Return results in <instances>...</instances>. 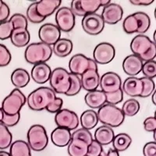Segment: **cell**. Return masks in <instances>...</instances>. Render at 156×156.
<instances>
[{"label":"cell","instance_id":"25","mask_svg":"<svg viewBox=\"0 0 156 156\" xmlns=\"http://www.w3.org/2000/svg\"><path fill=\"white\" fill-rule=\"evenodd\" d=\"M30 35L27 28L13 29L10 36L12 44L17 48H22L27 45L30 41Z\"/></svg>","mask_w":156,"mask_h":156},{"label":"cell","instance_id":"29","mask_svg":"<svg viewBox=\"0 0 156 156\" xmlns=\"http://www.w3.org/2000/svg\"><path fill=\"white\" fill-rule=\"evenodd\" d=\"M80 124L82 128L87 130L93 129L96 126L98 122L97 112L93 109L86 110L80 115Z\"/></svg>","mask_w":156,"mask_h":156},{"label":"cell","instance_id":"53","mask_svg":"<svg viewBox=\"0 0 156 156\" xmlns=\"http://www.w3.org/2000/svg\"><path fill=\"white\" fill-rule=\"evenodd\" d=\"M0 156H10V154L7 151H0Z\"/></svg>","mask_w":156,"mask_h":156},{"label":"cell","instance_id":"49","mask_svg":"<svg viewBox=\"0 0 156 156\" xmlns=\"http://www.w3.org/2000/svg\"><path fill=\"white\" fill-rule=\"evenodd\" d=\"M144 128L147 132H154L156 129V119L154 116L147 117L144 122Z\"/></svg>","mask_w":156,"mask_h":156},{"label":"cell","instance_id":"47","mask_svg":"<svg viewBox=\"0 0 156 156\" xmlns=\"http://www.w3.org/2000/svg\"><path fill=\"white\" fill-rule=\"evenodd\" d=\"M62 105H63V100L60 98H55L48 105L46 110L50 113H57L58 111L62 109Z\"/></svg>","mask_w":156,"mask_h":156},{"label":"cell","instance_id":"26","mask_svg":"<svg viewBox=\"0 0 156 156\" xmlns=\"http://www.w3.org/2000/svg\"><path fill=\"white\" fill-rule=\"evenodd\" d=\"M94 136V140L98 142L101 146H103L111 144L113 140L115 134L112 128L103 125L96 129Z\"/></svg>","mask_w":156,"mask_h":156},{"label":"cell","instance_id":"42","mask_svg":"<svg viewBox=\"0 0 156 156\" xmlns=\"http://www.w3.org/2000/svg\"><path fill=\"white\" fill-rule=\"evenodd\" d=\"M12 56L10 51L4 44H0V67L8 66L11 62Z\"/></svg>","mask_w":156,"mask_h":156},{"label":"cell","instance_id":"9","mask_svg":"<svg viewBox=\"0 0 156 156\" xmlns=\"http://www.w3.org/2000/svg\"><path fill=\"white\" fill-rule=\"evenodd\" d=\"M101 6V0H73L69 9L74 16H84L90 13H95Z\"/></svg>","mask_w":156,"mask_h":156},{"label":"cell","instance_id":"32","mask_svg":"<svg viewBox=\"0 0 156 156\" xmlns=\"http://www.w3.org/2000/svg\"><path fill=\"white\" fill-rule=\"evenodd\" d=\"M133 15L138 22V29L136 33L139 34H145L151 26V19L149 16L143 12H134Z\"/></svg>","mask_w":156,"mask_h":156},{"label":"cell","instance_id":"8","mask_svg":"<svg viewBox=\"0 0 156 156\" xmlns=\"http://www.w3.org/2000/svg\"><path fill=\"white\" fill-rule=\"evenodd\" d=\"M69 69L70 73L80 76L89 69L98 70V64L94 59L87 58L83 54H76L69 60Z\"/></svg>","mask_w":156,"mask_h":156},{"label":"cell","instance_id":"15","mask_svg":"<svg viewBox=\"0 0 156 156\" xmlns=\"http://www.w3.org/2000/svg\"><path fill=\"white\" fill-rule=\"evenodd\" d=\"M38 37L41 42L51 46L60 39L61 31L55 24L44 23L39 29Z\"/></svg>","mask_w":156,"mask_h":156},{"label":"cell","instance_id":"1","mask_svg":"<svg viewBox=\"0 0 156 156\" xmlns=\"http://www.w3.org/2000/svg\"><path fill=\"white\" fill-rule=\"evenodd\" d=\"M130 49L133 55H136L142 61L154 60L156 56L155 42L144 34H137L130 43Z\"/></svg>","mask_w":156,"mask_h":156},{"label":"cell","instance_id":"12","mask_svg":"<svg viewBox=\"0 0 156 156\" xmlns=\"http://www.w3.org/2000/svg\"><path fill=\"white\" fill-rule=\"evenodd\" d=\"M55 122L58 127L73 130L77 128L79 125V118L73 111L67 108H62L55 114Z\"/></svg>","mask_w":156,"mask_h":156},{"label":"cell","instance_id":"20","mask_svg":"<svg viewBox=\"0 0 156 156\" xmlns=\"http://www.w3.org/2000/svg\"><path fill=\"white\" fill-rule=\"evenodd\" d=\"M61 3V0H41L36 2V10L39 16L46 18L53 14Z\"/></svg>","mask_w":156,"mask_h":156},{"label":"cell","instance_id":"34","mask_svg":"<svg viewBox=\"0 0 156 156\" xmlns=\"http://www.w3.org/2000/svg\"><path fill=\"white\" fill-rule=\"evenodd\" d=\"M140 103L134 98H130L123 103L122 107V112L125 116H133L140 110Z\"/></svg>","mask_w":156,"mask_h":156},{"label":"cell","instance_id":"4","mask_svg":"<svg viewBox=\"0 0 156 156\" xmlns=\"http://www.w3.org/2000/svg\"><path fill=\"white\" fill-rule=\"evenodd\" d=\"M97 115L98 122L111 128L119 126L125 119L121 108L107 103L98 108Z\"/></svg>","mask_w":156,"mask_h":156},{"label":"cell","instance_id":"2","mask_svg":"<svg viewBox=\"0 0 156 156\" xmlns=\"http://www.w3.org/2000/svg\"><path fill=\"white\" fill-rule=\"evenodd\" d=\"M56 96L51 87H41L30 93L27 98L29 108L34 111L46 109L48 105L55 99Z\"/></svg>","mask_w":156,"mask_h":156},{"label":"cell","instance_id":"13","mask_svg":"<svg viewBox=\"0 0 156 156\" xmlns=\"http://www.w3.org/2000/svg\"><path fill=\"white\" fill-rule=\"evenodd\" d=\"M115 55V50L112 44L102 42L97 44L93 51V57L96 63L108 64L112 61Z\"/></svg>","mask_w":156,"mask_h":156},{"label":"cell","instance_id":"27","mask_svg":"<svg viewBox=\"0 0 156 156\" xmlns=\"http://www.w3.org/2000/svg\"><path fill=\"white\" fill-rule=\"evenodd\" d=\"M30 80V76L28 72L22 68L16 69L11 74V82L18 89L26 87Z\"/></svg>","mask_w":156,"mask_h":156},{"label":"cell","instance_id":"45","mask_svg":"<svg viewBox=\"0 0 156 156\" xmlns=\"http://www.w3.org/2000/svg\"><path fill=\"white\" fill-rule=\"evenodd\" d=\"M20 119V113L16 114L13 115H9L3 114V117L2 119V123L7 127H12L14 126L19 122Z\"/></svg>","mask_w":156,"mask_h":156},{"label":"cell","instance_id":"7","mask_svg":"<svg viewBox=\"0 0 156 156\" xmlns=\"http://www.w3.org/2000/svg\"><path fill=\"white\" fill-rule=\"evenodd\" d=\"M49 82L54 92L66 94L70 87V73L64 68H56L51 71Z\"/></svg>","mask_w":156,"mask_h":156},{"label":"cell","instance_id":"33","mask_svg":"<svg viewBox=\"0 0 156 156\" xmlns=\"http://www.w3.org/2000/svg\"><path fill=\"white\" fill-rule=\"evenodd\" d=\"M12 135L9 128L0 122V150H5L11 145Z\"/></svg>","mask_w":156,"mask_h":156},{"label":"cell","instance_id":"44","mask_svg":"<svg viewBox=\"0 0 156 156\" xmlns=\"http://www.w3.org/2000/svg\"><path fill=\"white\" fill-rule=\"evenodd\" d=\"M71 137H78V138H80L82 140H85L89 144L94 140L92 134L90 133V132L89 130H87V129H83V128H80V129H78L76 130H75L72 133V135H71Z\"/></svg>","mask_w":156,"mask_h":156},{"label":"cell","instance_id":"54","mask_svg":"<svg viewBox=\"0 0 156 156\" xmlns=\"http://www.w3.org/2000/svg\"><path fill=\"white\" fill-rule=\"evenodd\" d=\"M151 98H152V102L154 105H156V102H155V92H153L152 93V96H151Z\"/></svg>","mask_w":156,"mask_h":156},{"label":"cell","instance_id":"5","mask_svg":"<svg viewBox=\"0 0 156 156\" xmlns=\"http://www.w3.org/2000/svg\"><path fill=\"white\" fill-rule=\"evenodd\" d=\"M26 101L27 98L21 90L18 88H15L11 91L9 95L4 98L1 108L5 115H16L20 113Z\"/></svg>","mask_w":156,"mask_h":156},{"label":"cell","instance_id":"39","mask_svg":"<svg viewBox=\"0 0 156 156\" xmlns=\"http://www.w3.org/2000/svg\"><path fill=\"white\" fill-rule=\"evenodd\" d=\"M141 72L144 77L153 79L156 76V62L154 60L147 61L143 63Z\"/></svg>","mask_w":156,"mask_h":156},{"label":"cell","instance_id":"18","mask_svg":"<svg viewBox=\"0 0 156 156\" xmlns=\"http://www.w3.org/2000/svg\"><path fill=\"white\" fill-rule=\"evenodd\" d=\"M80 76L82 87L87 92L97 90L99 87L100 76L96 69H87Z\"/></svg>","mask_w":156,"mask_h":156},{"label":"cell","instance_id":"31","mask_svg":"<svg viewBox=\"0 0 156 156\" xmlns=\"http://www.w3.org/2000/svg\"><path fill=\"white\" fill-rule=\"evenodd\" d=\"M112 143L113 148L119 153L121 151H126L130 146L132 143V139L127 133H121L114 136Z\"/></svg>","mask_w":156,"mask_h":156},{"label":"cell","instance_id":"56","mask_svg":"<svg viewBox=\"0 0 156 156\" xmlns=\"http://www.w3.org/2000/svg\"><path fill=\"white\" fill-rule=\"evenodd\" d=\"M4 3V2L3 1H2V0H0V8L2 7V4Z\"/></svg>","mask_w":156,"mask_h":156},{"label":"cell","instance_id":"46","mask_svg":"<svg viewBox=\"0 0 156 156\" xmlns=\"http://www.w3.org/2000/svg\"><path fill=\"white\" fill-rule=\"evenodd\" d=\"M102 150V146L95 140H93L92 142L89 144L86 156H100Z\"/></svg>","mask_w":156,"mask_h":156},{"label":"cell","instance_id":"23","mask_svg":"<svg viewBox=\"0 0 156 156\" xmlns=\"http://www.w3.org/2000/svg\"><path fill=\"white\" fill-rule=\"evenodd\" d=\"M67 146L69 156H86L89 144L78 137H71L70 142Z\"/></svg>","mask_w":156,"mask_h":156},{"label":"cell","instance_id":"30","mask_svg":"<svg viewBox=\"0 0 156 156\" xmlns=\"http://www.w3.org/2000/svg\"><path fill=\"white\" fill-rule=\"evenodd\" d=\"M10 156H31V151L28 144L24 140H17L12 142L9 146Z\"/></svg>","mask_w":156,"mask_h":156},{"label":"cell","instance_id":"40","mask_svg":"<svg viewBox=\"0 0 156 156\" xmlns=\"http://www.w3.org/2000/svg\"><path fill=\"white\" fill-rule=\"evenodd\" d=\"M12 23L14 29L16 28H27V20L26 16L20 13H15L9 20Z\"/></svg>","mask_w":156,"mask_h":156},{"label":"cell","instance_id":"50","mask_svg":"<svg viewBox=\"0 0 156 156\" xmlns=\"http://www.w3.org/2000/svg\"><path fill=\"white\" fill-rule=\"evenodd\" d=\"M9 13H10V10H9V6L7 4L4 2L2 7L0 8V23L8 20Z\"/></svg>","mask_w":156,"mask_h":156},{"label":"cell","instance_id":"22","mask_svg":"<svg viewBox=\"0 0 156 156\" xmlns=\"http://www.w3.org/2000/svg\"><path fill=\"white\" fill-rule=\"evenodd\" d=\"M70 130L62 127H57L51 133V140L56 147H63L69 144L71 140Z\"/></svg>","mask_w":156,"mask_h":156},{"label":"cell","instance_id":"28","mask_svg":"<svg viewBox=\"0 0 156 156\" xmlns=\"http://www.w3.org/2000/svg\"><path fill=\"white\" fill-rule=\"evenodd\" d=\"M52 52L58 57H66L73 50V42L67 38H60L52 47Z\"/></svg>","mask_w":156,"mask_h":156},{"label":"cell","instance_id":"19","mask_svg":"<svg viewBox=\"0 0 156 156\" xmlns=\"http://www.w3.org/2000/svg\"><path fill=\"white\" fill-rule=\"evenodd\" d=\"M143 61L135 55H129L122 62L123 71L129 76H135L141 72Z\"/></svg>","mask_w":156,"mask_h":156},{"label":"cell","instance_id":"35","mask_svg":"<svg viewBox=\"0 0 156 156\" xmlns=\"http://www.w3.org/2000/svg\"><path fill=\"white\" fill-rule=\"evenodd\" d=\"M122 28L127 34L136 33L138 29V22L134 15L130 14L126 16L122 23Z\"/></svg>","mask_w":156,"mask_h":156},{"label":"cell","instance_id":"17","mask_svg":"<svg viewBox=\"0 0 156 156\" xmlns=\"http://www.w3.org/2000/svg\"><path fill=\"white\" fill-rule=\"evenodd\" d=\"M121 89L129 97H140L143 91V83L140 78L129 76L123 82Z\"/></svg>","mask_w":156,"mask_h":156},{"label":"cell","instance_id":"37","mask_svg":"<svg viewBox=\"0 0 156 156\" xmlns=\"http://www.w3.org/2000/svg\"><path fill=\"white\" fill-rule=\"evenodd\" d=\"M143 83V91L141 93L140 98H147L152 94L154 91L155 84L153 79H150L147 77L140 78Z\"/></svg>","mask_w":156,"mask_h":156},{"label":"cell","instance_id":"10","mask_svg":"<svg viewBox=\"0 0 156 156\" xmlns=\"http://www.w3.org/2000/svg\"><path fill=\"white\" fill-rule=\"evenodd\" d=\"M56 26L60 31L69 32L75 27V16L69 7L58 8L55 14Z\"/></svg>","mask_w":156,"mask_h":156},{"label":"cell","instance_id":"11","mask_svg":"<svg viewBox=\"0 0 156 156\" xmlns=\"http://www.w3.org/2000/svg\"><path fill=\"white\" fill-rule=\"evenodd\" d=\"M81 25L83 30L90 35L99 34L105 27V23L101 15L98 13L85 15L82 20Z\"/></svg>","mask_w":156,"mask_h":156},{"label":"cell","instance_id":"6","mask_svg":"<svg viewBox=\"0 0 156 156\" xmlns=\"http://www.w3.org/2000/svg\"><path fill=\"white\" fill-rule=\"evenodd\" d=\"M27 144L34 151H41L48 144V136L45 128L41 125L35 124L27 131Z\"/></svg>","mask_w":156,"mask_h":156},{"label":"cell","instance_id":"24","mask_svg":"<svg viewBox=\"0 0 156 156\" xmlns=\"http://www.w3.org/2000/svg\"><path fill=\"white\" fill-rule=\"evenodd\" d=\"M85 103L87 106L93 108H99L106 104V96L101 90H95L89 91L84 97Z\"/></svg>","mask_w":156,"mask_h":156},{"label":"cell","instance_id":"21","mask_svg":"<svg viewBox=\"0 0 156 156\" xmlns=\"http://www.w3.org/2000/svg\"><path fill=\"white\" fill-rule=\"evenodd\" d=\"M51 73V68L46 63L36 64L31 69V78L35 83L43 84L49 80Z\"/></svg>","mask_w":156,"mask_h":156},{"label":"cell","instance_id":"43","mask_svg":"<svg viewBox=\"0 0 156 156\" xmlns=\"http://www.w3.org/2000/svg\"><path fill=\"white\" fill-rule=\"evenodd\" d=\"M105 96H106L107 104L115 105L122 101V99H123V92H122V89H119V90H117L115 92L105 94Z\"/></svg>","mask_w":156,"mask_h":156},{"label":"cell","instance_id":"38","mask_svg":"<svg viewBox=\"0 0 156 156\" xmlns=\"http://www.w3.org/2000/svg\"><path fill=\"white\" fill-rule=\"evenodd\" d=\"M27 19L33 23H40L45 20V18L41 17L36 10V2H33L29 5L27 9Z\"/></svg>","mask_w":156,"mask_h":156},{"label":"cell","instance_id":"55","mask_svg":"<svg viewBox=\"0 0 156 156\" xmlns=\"http://www.w3.org/2000/svg\"><path fill=\"white\" fill-rule=\"evenodd\" d=\"M3 112H2V108H0V122H2V117H3Z\"/></svg>","mask_w":156,"mask_h":156},{"label":"cell","instance_id":"3","mask_svg":"<svg viewBox=\"0 0 156 156\" xmlns=\"http://www.w3.org/2000/svg\"><path fill=\"white\" fill-rule=\"evenodd\" d=\"M52 55L51 47L42 42L30 44L24 51V58L27 62L33 65L45 63Z\"/></svg>","mask_w":156,"mask_h":156},{"label":"cell","instance_id":"14","mask_svg":"<svg viewBox=\"0 0 156 156\" xmlns=\"http://www.w3.org/2000/svg\"><path fill=\"white\" fill-rule=\"evenodd\" d=\"M100 87L105 94L113 93L121 89L122 80L117 73L114 72H107L100 77Z\"/></svg>","mask_w":156,"mask_h":156},{"label":"cell","instance_id":"16","mask_svg":"<svg viewBox=\"0 0 156 156\" xmlns=\"http://www.w3.org/2000/svg\"><path fill=\"white\" fill-rule=\"evenodd\" d=\"M123 10L119 4L109 3L103 7L101 18L105 23L115 24L122 20Z\"/></svg>","mask_w":156,"mask_h":156},{"label":"cell","instance_id":"41","mask_svg":"<svg viewBox=\"0 0 156 156\" xmlns=\"http://www.w3.org/2000/svg\"><path fill=\"white\" fill-rule=\"evenodd\" d=\"M13 29V25L9 20L0 23V40L10 38Z\"/></svg>","mask_w":156,"mask_h":156},{"label":"cell","instance_id":"52","mask_svg":"<svg viewBox=\"0 0 156 156\" xmlns=\"http://www.w3.org/2000/svg\"><path fill=\"white\" fill-rule=\"evenodd\" d=\"M100 156H119V153L115 151L113 147H110L107 151L102 150Z\"/></svg>","mask_w":156,"mask_h":156},{"label":"cell","instance_id":"36","mask_svg":"<svg viewBox=\"0 0 156 156\" xmlns=\"http://www.w3.org/2000/svg\"><path fill=\"white\" fill-rule=\"evenodd\" d=\"M70 87H69L68 92L66 95L67 96H74L80 92L82 88L81 81H80V77L77 75L70 73Z\"/></svg>","mask_w":156,"mask_h":156},{"label":"cell","instance_id":"51","mask_svg":"<svg viewBox=\"0 0 156 156\" xmlns=\"http://www.w3.org/2000/svg\"><path fill=\"white\" fill-rule=\"evenodd\" d=\"M129 2L136 5H149L154 2V0H130Z\"/></svg>","mask_w":156,"mask_h":156},{"label":"cell","instance_id":"48","mask_svg":"<svg viewBox=\"0 0 156 156\" xmlns=\"http://www.w3.org/2000/svg\"><path fill=\"white\" fill-rule=\"evenodd\" d=\"M144 156H156V143L154 141L148 142L143 147Z\"/></svg>","mask_w":156,"mask_h":156}]
</instances>
